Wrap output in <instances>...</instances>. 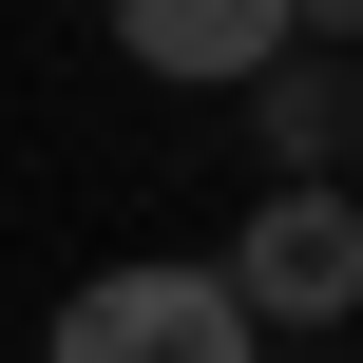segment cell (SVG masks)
Returning <instances> with one entry per match:
<instances>
[{"label":"cell","mask_w":363,"mask_h":363,"mask_svg":"<svg viewBox=\"0 0 363 363\" xmlns=\"http://www.w3.org/2000/svg\"><path fill=\"white\" fill-rule=\"evenodd\" d=\"M211 287H230L249 325H345V306H363V211H345V191H268Z\"/></svg>","instance_id":"cell-2"},{"label":"cell","mask_w":363,"mask_h":363,"mask_svg":"<svg viewBox=\"0 0 363 363\" xmlns=\"http://www.w3.org/2000/svg\"><path fill=\"white\" fill-rule=\"evenodd\" d=\"M268 325L211 287V268H96L77 306H57V363H249Z\"/></svg>","instance_id":"cell-1"},{"label":"cell","mask_w":363,"mask_h":363,"mask_svg":"<svg viewBox=\"0 0 363 363\" xmlns=\"http://www.w3.org/2000/svg\"><path fill=\"white\" fill-rule=\"evenodd\" d=\"M249 115H268L287 191H345V134H363V77H345V38H287V57L249 77Z\"/></svg>","instance_id":"cell-4"},{"label":"cell","mask_w":363,"mask_h":363,"mask_svg":"<svg viewBox=\"0 0 363 363\" xmlns=\"http://www.w3.org/2000/svg\"><path fill=\"white\" fill-rule=\"evenodd\" d=\"M115 57L134 77H191V96H249L287 57V0H115Z\"/></svg>","instance_id":"cell-3"},{"label":"cell","mask_w":363,"mask_h":363,"mask_svg":"<svg viewBox=\"0 0 363 363\" xmlns=\"http://www.w3.org/2000/svg\"><path fill=\"white\" fill-rule=\"evenodd\" d=\"M345 19H363V0H287V38H345Z\"/></svg>","instance_id":"cell-5"}]
</instances>
